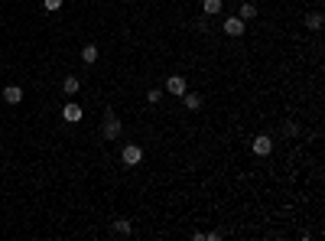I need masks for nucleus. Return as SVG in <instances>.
Listing matches in <instances>:
<instances>
[{
	"label": "nucleus",
	"mask_w": 325,
	"mask_h": 241,
	"mask_svg": "<svg viewBox=\"0 0 325 241\" xmlns=\"http://www.w3.org/2000/svg\"><path fill=\"white\" fill-rule=\"evenodd\" d=\"M306 26H309V30H322V13H309V17H306Z\"/></svg>",
	"instance_id": "ddd939ff"
},
{
	"label": "nucleus",
	"mask_w": 325,
	"mask_h": 241,
	"mask_svg": "<svg viewBox=\"0 0 325 241\" xmlns=\"http://www.w3.org/2000/svg\"><path fill=\"white\" fill-rule=\"evenodd\" d=\"M120 131H124V127H120V118L114 114V111H108V114H104V127H101V137H104V140H117Z\"/></svg>",
	"instance_id": "f257e3e1"
},
{
	"label": "nucleus",
	"mask_w": 325,
	"mask_h": 241,
	"mask_svg": "<svg viewBox=\"0 0 325 241\" xmlns=\"http://www.w3.org/2000/svg\"><path fill=\"white\" fill-rule=\"evenodd\" d=\"M250 147H254V154H257V156H270V150H273V140L267 137V134H257Z\"/></svg>",
	"instance_id": "20e7f679"
},
{
	"label": "nucleus",
	"mask_w": 325,
	"mask_h": 241,
	"mask_svg": "<svg viewBox=\"0 0 325 241\" xmlns=\"http://www.w3.org/2000/svg\"><path fill=\"white\" fill-rule=\"evenodd\" d=\"M160 98H162V88H150V91H146V101H150V104H160Z\"/></svg>",
	"instance_id": "2eb2a0df"
},
{
	"label": "nucleus",
	"mask_w": 325,
	"mask_h": 241,
	"mask_svg": "<svg viewBox=\"0 0 325 241\" xmlns=\"http://www.w3.org/2000/svg\"><path fill=\"white\" fill-rule=\"evenodd\" d=\"M221 7H225L221 0H202V13H205V17H215V13H221Z\"/></svg>",
	"instance_id": "9b49d317"
},
{
	"label": "nucleus",
	"mask_w": 325,
	"mask_h": 241,
	"mask_svg": "<svg viewBox=\"0 0 325 241\" xmlns=\"http://www.w3.org/2000/svg\"><path fill=\"white\" fill-rule=\"evenodd\" d=\"M225 33L228 36H244V20H241V17H228L225 20Z\"/></svg>",
	"instance_id": "423d86ee"
},
{
	"label": "nucleus",
	"mask_w": 325,
	"mask_h": 241,
	"mask_svg": "<svg viewBox=\"0 0 325 241\" xmlns=\"http://www.w3.org/2000/svg\"><path fill=\"white\" fill-rule=\"evenodd\" d=\"M81 118H85V111L78 108L75 101H68V104H65V108H62V120H65V124H78V120H81Z\"/></svg>",
	"instance_id": "39448f33"
},
{
	"label": "nucleus",
	"mask_w": 325,
	"mask_h": 241,
	"mask_svg": "<svg viewBox=\"0 0 325 241\" xmlns=\"http://www.w3.org/2000/svg\"><path fill=\"white\" fill-rule=\"evenodd\" d=\"M43 7L49 13H55V10H62V0H43Z\"/></svg>",
	"instance_id": "dca6fc26"
},
{
	"label": "nucleus",
	"mask_w": 325,
	"mask_h": 241,
	"mask_svg": "<svg viewBox=\"0 0 325 241\" xmlns=\"http://www.w3.org/2000/svg\"><path fill=\"white\" fill-rule=\"evenodd\" d=\"M120 163H124V166H140L143 163V147H137V143H124V150H120Z\"/></svg>",
	"instance_id": "f03ea898"
},
{
	"label": "nucleus",
	"mask_w": 325,
	"mask_h": 241,
	"mask_svg": "<svg viewBox=\"0 0 325 241\" xmlns=\"http://www.w3.org/2000/svg\"><path fill=\"white\" fill-rule=\"evenodd\" d=\"M162 91H169V95H176V98H182L185 91H189V85H185L182 75H169V78H166V88H162Z\"/></svg>",
	"instance_id": "7ed1b4c3"
},
{
	"label": "nucleus",
	"mask_w": 325,
	"mask_h": 241,
	"mask_svg": "<svg viewBox=\"0 0 325 241\" xmlns=\"http://www.w3.org/2000/svg\"><path fill=\"white\" fill-rule=\"evenodd\" d=\"M283 131L290 134V137H296V134H299V124H296V120H286V127H283Z\"/></svg>",
	"instance_id": "f3484780"
},
{
	"label": "nucleus",
	"mask_w": 325,
	"mask_h": 241,
	"mask_svg": "<svg viewBox=\"0 0 325 241\" xmlns=\"http://www.w3.org/2000/svg\"><path fill=\"white\" fill-rule=\"evenodd\" d=\"M62 91H65V95H68V98H75L78 91H81V82H78L75 75H68V78H65V82H62Z\"/></svg>",
	"instance_id": "6e6552de"
},
{
	"label": "nucleus",
	"mask_w": 325,
	"mask_h": 241,
	"mask_svg": "<svg viewBox=\"0 0 325 241\" xmlns=\"http://www.w3.org/2000/svg\"><path fill=\"white\" fill-rule=\"evenodd\" d=\"M3 101H7V104H20L23 101V88L20 85H7L3 88Z\"/></svg>",
	"instance_id": "0eeeda50"
},
{
	"label": "nucleus",
	"mask_w": 325,
	"mask_h": 241,
	"mask_svg": "<svg viewBox=\"0 0 325 241\" xmlns=\"http://www.w3.org/2000/svg\"><path fill=\"white\" fill-rule=\"evenodd\" d=\"M81 62H85V66H95L98 62V46L95 43H88L85 49H81Z\"/></svg>",
	"instance_id": "9d476101"
},
{
	"label": "nucleus",
	"mask_w": 325,
	"mask_h": 241,
	"mask_svg": "<svg viewBox=\"0 0 325 241\" xmlns=\"http://www.w3.org/2000/svg\"><path fill=\"white\" fill-rule=\"evenodd\" d=\"M254 17H257V10H254V3H244V7H241V20L247 23V20H254Z\"/></svg>",
	"instance_id": "4468645a"
},
{
	"label": "nucleus",
	"mask_w": 325,
	"mask_h": 241,
	"mask_svg": "<svg viewBox=\"0 0 325 241\" xmlns=\"http://www.w3.org/2000/svg\"><path fill=\"white\" fill-rule=\"evenodd\" d=\"M182 101H185V108H189V111H198V108H202V95H198V91H185Z\"/></svg>",
	"instance_id": "1a4fd4ad"
},
{
	"label": "nucleus",
	"mask_w": 325,
	"mask_h": 241,
	"mask_svg": "<svg viewBox=\"0 0 325 241\" xmlns=\"http://www.w3.org/2000/svg\"><path fill=\"white\" fill-rule=\"evenodd\" d=\"M114 231H117V235H130L133 225H130V219H117V222H114Z\"/></svg>",
	"instance_id": "f8f14e48"
}]
</instances>
